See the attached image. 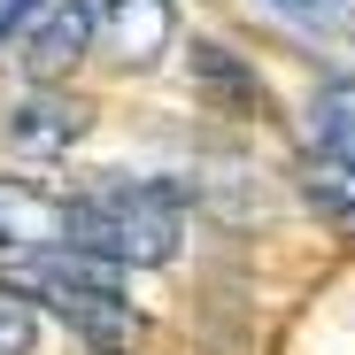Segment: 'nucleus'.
Segmentation results:
<instances>
[{"mask_svg":"<svg viewBox=\"0 0 355 355\" xmlns=\"http://www.w3.org/2000/svg\"><path fill=\"white\" fill-rule=\"evenodd\" d=\"M186 240V186L178 178H116L101 170L85 193H70V248L116 270H162Z\"/></svg>","mask_w":355,"mask_h":355,"instance_id":"f257e3e1","label":"nucleus"},{"mask_svg":"<svg viewBox=\"0 0 355 355\" xmlns=\"http://www.w3.org/2000/svg\"><path fill=\"white\" fill-rule=\"evenodd\" d=\"M31 302H46L93 355H132L139 347V309L124 293V270L101 263V255H78V248H54L31 263Z\"/></svg>","mask_w":355,"mask_h":355,"instance_id":"f03ea898","label":"nucleus"},{"mask_svg":"<svg viewBox=\"0 0 355 355\" xmlns=\"http://www.w3.org/2000/svg\"><path fill=\"white\" fill-rule=\"evenodd\" d=\"M186 85H193V101L209 116H232V124H263L270 116V85L255 78V62L232 54V46H216V39L186 46Z\"/></svg>","mask_w":355,"mask_h":355,"instance_id":"7ed1b4c3","label":"nucleus"},{"mask_svg":"<svg viewBox=\"0 0 355 355\" xmlns=\"http://www.w3.org/2000/svg\"><path fill=\"white\" fill-rule=\"evenodd\" d=\"M54 248H70V193H46L31 178H0V255L39 263Z\"/></svg>","mask_w":355,"mask_h":355,"instance_id":"20e7f679","label":"nucleus"},{"mask_svg":"<svg viewBox=\"0 0 355 355\" xmlns=\"http://www.w3.org/2000/svg\"><path fill=\"white\" fill-rule=\"evenodd\" d=\"M101 24H93V46L108 54V62H124V70H147L170 54L178 39V8L170 0H93Z\"/></svg>","mask_w":355,"mask_h":355,"instance_id":"39448f33","label":"nucleus"},{"mask_svg":"<svg viewBox=\"0 0 355 355\" xmlns=\"http://www.w3.org/2000/svg\"><path fill=\"white\" fill-rule=\"evenodd\" d=\"M93 24H101L93 0H46L39 24L24 31V54H16L24 78H31V85H46V78H62L70 62H85V54H93Z\"/></svg>","mask_w":355,"mask_h":355,"instance_id":"423d86ee","label":"nucleus"},{"mask_svg":"<svg viewBox=\"0 0 355 355\" xmlns=\"http://www.w3.org/2000/svg\"><path fill=\"white\" fill-rule=\"evenodd\" d=\"M85 116H93L85 101L39 85V93H24V101L8 108V147H16V155H39V162H46V155H70V147L85 139Z\"/></svg>","mask_w":355,"mask_h":355,"instance_id":"0eeeda50","label":"nucleus"},{"mask_svg":"<svg viewBox=\"0 0 355 355\" xmlns=\"http://www.w3.org/2000/svg\"><path fill=\"white\" fill-rule=\"evenodd\" d=\"M293 186H302V201L317 209V224H332V232H347V240H355V162L309 147L302 170H293Z\"/></svg>","mask_w":355,"mask_h":355,"instance_id":"6e6552de","label":"nucleus"},{"mask_svg":"<svg viewBox=\"0 0 355 355\" xmlns=\"http://www.w3.org/2000/svg\"><path fill=\"white\" fill-rule=\"evenodd\" d=\"M309 139H317L324 155L355 162V78L317 85V101H309Z\"/></svg>","mask_w":355,"mask_h":355,"instance_id":"1a4fd4ad","label":"nucleus"},{"mask_svg":"<svg viewBox=\"0 0 355 355\" xmlns=\"http://www.w3.org/2000/svg\"><path fill=\"white\" fill-rule=\"evenodd\" d=\"M0 355H39V302L0 278Z\"/></svg>","mask_w":355,"mask_h":355,"instance_id":"9d476101","label":"nucleus"},{"mask_svg":"<svg viewBox=\"0 0 355 355\" xmlns=\"http://www.w3.org/2000/svg\"><path fill=\"white\" fill-rule=\"evenodd\" d=\"M270 8H278L286 24H302V31H317V24H340V8H347V0H270Z\"/></svg>","mask_w":355,"mask_h":355,"instance_id":"9b49d317","label":"nucleus"}]
</instances>
